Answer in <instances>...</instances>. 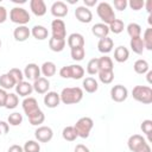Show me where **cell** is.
<instances>
[{
    "label": "cell",
    "mask_w": 152,
    "mask_h": 152,
    "mask_svg": "<svg viewBox=\"0 0 152 152\" xmlns=\"http://www.w3.org/2000/svg\"><path fill=\"white\" fill-rule=\"evenodd\" d=\"M21 106H23L24 113L26 114V116L32 126H40L44 122L45 115H44L43 110L39 108L38 102L34 97H31V96L25 97L21 102Z\"/></svg>",
    "instance_id": "1"
},
{
    "label": "cell",
    "mask_w": 152,
    "mask_h": 152,
    "mask_svg": "<svg viewBox=\"0 0 152 152\" xmlns=\"http://www.w3.org/2000/svg\"><path fill=\"white\" fill-rule=\"evenodd\" d=\"M61 102L64 104H75L82 101L83 99V89L80 87H66L63 88L61 94Z\"/></svg>",
    "instance_id": "2"
},
{
    "label": "cell",
    "mask_w": 152,
    "mask_h": 152,
    "mask_svg": "<svg viewBox=\"0 0 152 152\" xmlns=\"http://www.w3.org/2000/svg\"><path fill=\"white\" fill-rule=\"evenodd\" d=\"M96 13H97L99 18L102 20V23L106 24V25L112 24L116 19L115 12H114L112 5L108 4V2H106V1H101V2L97 4V6H96Z\"/></svg>",
    "instance_id": "3"
},
{
    "label": "cell",
    "mask_w": 152,
    "mask_h": 152,
    "mask_svg": "<svg viewBox=\"0 0 152 152\" xmlns=\"http://www.w3.org/2000/svg\"><path fill=\"white\" fill-rule=\"evenodd\" d=\"M132 96L135 101L144 104L152 103V89L148 86H135L132 89Z\"/></svg>",
    "instance_id": "4"
},
{
    "label": "cell",
    "mask_w": 152,
    "mask_h": 152,
    "mask_svg": "<svg viewBox=\"0 0 152 152\" xmlns=\"http://www.w3.org/2000/svg\"><path fill=\"white\" fill-rule=\"evenodd\" d=\"M74 127H75V131H76V133L80 138L87 139L90 134V131L94 127V121L89 116H83V118H80L76 121Z\"/></svg>",
    "instance_id": "5"
},
{
    "label": "cell",
    "mask_w": 152,
    "mask_h": 152,
    "mask_svg": "<svg viewBox=\"0 0 152 152\" xmlns=\"http://www.w3.org/2000/svg\"><path fill=\"white\" fill-rule=\"evenodd\" d=\"M10 19L12 23L18 24V26H20V25H26L31 20V15L25 8L15 6L10 11Z\"/></svg>",
    "instance_id": "6"
},
{
    "label": "cell",
    "mask_w": 152,
    "mask_h": 152,
    "mask_svg": "<svg viewBox=\"0 0 152 152\" xmlns=\"http://www.w3.org/2000/svg\"><path fill=\"white\" fill-rule=\"evenodd\" d=\"M51 33H52L53 38L65 39V37H66L65 23L62 19H53L51 21Z\"/></svg>",
    "instance_id": "7"
},
{
    "label": "cell",
    "mask_w": 152,
    "mask_h": 152,
    "mask_svg": "<svg viewBox=\"0 0 152 152\" xmlns=\"http://www.w3.org/2000/svg\"><path fill=\"white\" fill-rule=\"evenodd\" d=\"M148 142L146 141V139L140 135V134H133L128 138V141H127V145H128V148L132 151V152H139L140 150H142Z\"/></svg>",
    "instance_id": "8"
},
{
    "label": "cell",
    "mask_w": 152,
    "mask_h": 152,
    "mask_svg": "<svg viewBox=\"0 0 152 152\" xmlns=\"http://www.w3.org/2000/svg\"><path fill=\"white\" fill-rule=\"evenodd\" d=\"M128 97V90L122 84L113 86L110 89V99L114 102H124Z\"/></svg>",
    "instance_id": "9"
},
{
    "label": "cell",
    "mask_w": 152,
    "mask_h": 152,
    "mask_svg": "<svg viewBox=\"0 0 152 152\" xmlns=\"http://www.w3.org/2000/svg\"><path fill=\"white\" fill-rule=\"evenodd\" d=\"M34 137L39 142H49L53 137V131L49 126H38L34 131Z\"/></svg>",
    "instance_id": "10"
},
{
    "label": "cell",
    "mask_w": 152,
    "mask_h": 152,
    "mask_svg": "<svg viewBox=\"0 0 152 152\" xmlns=\"http://www.w3.org/2000/svg\"><path fill=\"white\" fill-rule=\"evenodd\" d=\"M75 17L80 23L83 24H88L93 20V13L89 8H87L86 6H78L75 10Z\"/></svg>",
    "instance_id": "11"
},
{
    "label": "cell",
    "mask_w": 152,
    "mask_h": 152,
    "mask_svg": "<svg viewBox=\"0 0 152 152\" xmlns=\"http://www.w3.org/2000/svg\"><path fill=\"white\" fill-rule=\"evenodd\" d=\"M24 77H26L28 81H36L40 77V68L36 63H28L24 69Z\"/></svg>",
    "instance_id": "12"
},
{
    "label": "cell",
    "mask_w": 152,
    "mask_h": 152,
    "mask_svg": "<svg viewBox=\"0 0 152 152\" xmlns=\"http://www.w3.org/2000/svg\"><path fill=\"white\" fill-rule=\"evenodd\" d=\"M68 6L65 2L63 1H55L51 6V14L56 18V19H61L64 18L68 14Z\"/></svg>",
    "instance_id": "13"
},
{
    "label": "cell",
    "mask_w": 152,
    "mask_h": 152,
    "mask_svg": "<svg viewBox=\"0 0 152 152\" xmlns=\"http://www.w3.org/2000/svg\"><path fill=\"white\" fill-rule=\"evenodd\" d=\"M43 101L48 108H56L61 103V97H59V94L56 91H48L46 94H44Z\"/></svg>",
    "instance_id": "14"
},
{
    "label": "cell",
    "mask_w": 152,
    "mask_h": 152,
    "mask_svg": "<svg viewBox=\"0 0 152 152\" xmlns=\"http://www.w3.org/2000/svg\"><path fill=\"white\" fill-rule=\"evenodd\" d=\"M30 36H31V30L26 25L17 26L13 31V37L17 42H25L28 39Z\"/></svg>",
    "instance_id": "15"
},
{
    "label": "cell",
    "mask_w": 152,
    "mask_h": 152,
    "mask_svg": "<svg viewBox=\"0 0 152 152\" xmlns=\"http://www.w3.org/2000/svg\"><path fill=\"white\" fill-rule=\"evenodd\" d=\"M33 90L38 94H46L50 89V82L48 78H45L44 76H40L38 80H36L32 84Z\"/></svg>",
    "instance_id": "16"
},
{
    "label": "cell",
    "mask_w": 152,
    "mask_h": 152,
    "mask_svg": "<svg viewBox=\"0 0 152 152\" xmlns=\"http://www.w3.org/2000/svg\"><path fill=\"white\" fill-rule=\"evenodd\" d=\"M30 8H31V12L37 17H43L48 11L46 5L43 0H31Z\"/></svg>",
    "instance_id": "17"
},
{
    "label": "cell",
    "mask_w": 152,
    "mask_h": 152,
    "mask_svg": "<svg viewBox=\"0 0 152 152\" xmlns=\"http://www.w3.org/2000/svg\"><path fill=\"white\" fill-rule=\"evenodd\" d=\"M15 91L19 96L23 97H27L28 95L32 94L33 91V87L28 81H21L18 84H15Z\"/></svg>",
    "instance_id": "18"
},
{
    "label": "cell",
    "mask_w": 152,
    "mask_h": 152,
    "mask_svg": "<svg viewBox=\"0 0 152 152\" xmlns=\"http://www.w3.org/2000/svg\"><path fill=\"white\" fill-rule=\"evenodd\" d=\"M68 46L70 49H75V48H83L84 46V37L81 33H71L68 37Z\"/></svg>",
    "instance_id": "19"
},
{
    "label": "cell",
    "mask_w": 152,
    "mask_h": 152,
    "mask_svg": "<svg viewBox=\"0 0 152 152\" xmlns=\"http://www.w3.org/2000/svg\"><path fill=\"white\" fill-rule=\"evenodd\" d=\"M114 48V42L112 38L109 37H104V38H101L97 43V50L101 52V53H109Z\"/></svg>",
    "instance_id": "20"
},
{
    "label": "cell",
    "mask_w": 152,
    "mask_h": 152,
    "mask_svg": "<svg viewBox=\"0 0 152 152\" xmlns=\"http://www.w3.org/2000/svg\"><path fill=\"white\" fill-rule=\"evenodd\" d=\"M91 33L97 37V38H104V37H108V33H109V27L108 25L103 24V23H97L95 25H93L91 27Z\"/></svg>",
    "instance_id": "21"
},
{
    "label": "cell",
    "mask_w": 152,
    "mask_h": 152,
    "mask_svg": "<svg viewBox=\"0 0 152 152\" xmlns=\"http://www.w3.org/2000/svg\"><path fill=\"white\" fill-rule=\"evenodd\" d=\"M31 34L37 39V40H44L49 36V31L45 26L43 25H34L31 28Z\"/></svg>",
    "instance_id": "22"
},
{
    "label": "cell",
    "mask_w": 152,
    "mask_h": 152,
    "mask_svg": "<svg viewBox=\"0 0 152 152\" xmlns=\"http://www.w3.org/2000/svg\"><path fill=\"white\" fill-rule=\"evenodd\" d=\"M128 57H129V51H128L127 48H125V46H122V45L115 48V50H114V59H115L118 63H124V62H126V61L128 59Z\"/></svg>",
    "instance_id": "23"
},
{
    "label": "cell",
    "mask_w": 152,
    "mask_h": 152,
    "mask_svg": "<svg viewBox=\"0 0 152 152\" xmlns=\"http://www.w3.org/2000/svg\"><path fill=\"white\" fill-rule=\"evenodd\" d=\"M57 69H56V64L51 61H48V62H44L40 66V74L44 75L45 78H49V77H52L55 74H56Z\"/></svg>",
    "instance_id": "24"
},
{
    "label": "cell",
    "mask_w": 152,
    "mask_h": 152,
    "mask_svg": "<svg viewBox=\"0 0 152 152\" xmlns=\"http://www.w3.org/2000/svg\"><path fill=\"white\" fill-rule=\"evenodd\" d=\"M82 86H83V89L87 91V93H89V94H93V93H95V91H97V89H99V83H97V81L94 78V77H86L84 80H83V82H82Z\"/></svg>",
    "instance_id": "25"
},
{
    "label": "cell",
    "mask_w": 152,
    "mask_h": 152,
    "mask_svg": "<svg viewBox=\"0 0 152 152\" xmlns=\"http://www.w3.org/2000/svg\"><path fill=\"white\" fill-rule=\"evenodd\" d=\"M65 44H66L65 39H59V38H53V37H51L49 39V48L53 52L63 51L64 48H65Z\"/></svg>",
    "instance_id": "26"
},
{
    "label": "cell",
    "mask_w": 152,
    "mask_h": 152,
    "mask_svg": "<svg viewBox=\"0 0 152 152\" xmlns=\"http://www.w3.org/2000/svg\"><path fill=\"white\" fill-rule=\"evenodd\" d=\"M97 65H99V71H110L113 70V61L108 56H102L97 58Z\"/></svg>",
    "instance_id": "27"
},
{
    "label": "cell",
    "mask_w": 152,
    "mask_h": 152,
    "mask_svg": "<svg viewBox=\"0 0 152 152\" xmlns=\"http://www.w3.org/2000/svg\"><path fill=\"white\" fill-rule=\"evenodd\" d=\"M69 66V76L72 80H81L84 76V69L80 64H71Z\"/></svg>",
    "instance_id": "28"
},
{
    "label": "cell",
    "mask_w": 152,
    "mask_h": 152,
    "mask_svg": "<svg viewBox=\"0 0 152 152\" xmlns=\"http://www.w3.org/2000/svg\"><path fill=\"white\" fill-rule=\"evenodd\" d=\"M129 46L132 49V51L137 55H141L145 50V46H144V43H142V39L141 37H135V38H131L129 40Z\"/></svg>",
    "instance_id": "29"
},
{
    "label": "cell",
    "mask_w": 152,
    "mask_h": 152,
    "mask_svg": "<svg viewBox=\"0 0 152 152\" xmlns=\"http://www.w3.org/2000/svg\"><path fill=\"white\" fill-rule=\"evenodd\" d=\"M133 69H134V71H135L137 74L144 75V74H146V72L150 70V65H148V62H147L146 59L140 58V59H137V61L134 62Z\"/></svg>",
    "instance_id": "30"
},
{
    "label": "cell",
    "mask_w": 152,
    "mask_h": 152,
    "mask_svg": "<svg viewBox=\"0 0 152 152\" xmlns=\"http://www.w3.org/2000/svg\"><path fill=\"white\" fill-rule=\"evenodd\" d=\"M15 84H17L15 81L12 78V76H11L8 72L2 74V75L0 76V86H1L2 89H5V90L12 89L13 87H15Z\"/></svg>",
    "instance_id": "31"
},
{
    "label": "cell",
    "mask_w": 152,
    "mask_h": 152,
    "mask_svg": "<svg viewBox=\"0 0 152 152\" xmlns=\"http://www.w3.org/2000/svg\"><path fill=\"white\" fill-rule=\"evenodd\" d=\"M62 137L66 141H75L76 138H78V135H77L74 126H66V127H64L63 131H62Z\"/></svg>",
    "instance_id": "32"
},
{
    "label": "cell",
    "mask_w": 152,
    "mask_h": 152,
    "mask_svg": "<svg viewBox=\"0 0 152 152\" xmlns=\"http://www.w3.org/2000/svg\"><path fill=\"white\" fill-rule=\"evenodd\" d=\"M127 33L131 38H135V37H141V26L137 23H129L126 27Z\"/></svg>",
    "instance_id": "33"
},
{
    "label": "cell",
    "mask_w": 152,
    "mask_h": 152,
    "mask_svg": "<svg viewBox=\"0 0 152 152\" xmlns=\"http://www.w3.org/2000/svg\"><path fill=\"white\" fill-rule=\"evenodd\" d=\"M18 104H19V97H18V95L14 94V93L7 94V99H6V102H5V108H7V109H14Z\"/></svg>",
    "instance_id": "34"
},
{
    "label": "cell",
    "mask_w": 152,
    "mask_h": 152,
    "mask_svg": "<svg viewBox=\"0 0 152 152\" xmlns=\"http://www.w3.org/2000/svg\"><path fill=\"white\" fill-rule=\"evenodd\" d=\"M108 27H109V32H113L114 34H119V33H121L124 31L125 24H124V21L121 19H115L112 24L108 25Z\"/></svg>",
    "instance_id": "35"
},
{
    "label": "cell",
    "mask_w": 152,
    "mask_h": 152,
    "mask_svg": "<svg viewBox=\"0 0 152 152\" xmlns=\"http://www.w3.org/2000/svg\"><path fill=\"white\" fill-rule=\"evenodd\" d=\"M142 39V43H144V46L146 50H152V28L151 27H147L141 37Z\"/></svg>",
    "instance_id": "36"
},
{
    "label": "cell",
    "mask_w": 152,
    "mask_h": 152,
    "mask_svg": "<svg viewBox=\"0 0 152 152\" xmlns=\"http://www.w3.org/2000/svg\"><path fill=\"white\" fill-rule=\"evenodd\" d=\"M97 75H99V80L103 84H110L114 80V71L113 70H110V71H99Z\"/></svg>",
    "instance_id": "37"
},
{
    "label": "cell",
    "mask_w": 152,
    "mask_h": 152,
    "mask_svg": "<svg viewBox=\"0 0 152 152\" xmlns=\"http://www.w3.org/2000/svg\"><path fill=\"white\" fill-rule=\"evenodd\" d=\"M24 152H39L40 151V145L36 140H27L25 145L23 146Z\"/></svg>",
    "instance_id": "38"
},
{
    "label": "cell",
    "mask_w": 152,
    "mask_h": 152,
    "mask_svg": "<svg viewBox=\"0 0 152 152\" xmlns=\"http://www.w3.org/2000/svg\"><path fill=\"white\" fill-rule=\"evenodd\" d=\"M7 122L11 126H19L23 122V115L20 113H18V112H14V113H12V114L8 115Z\"/></svg>",
    "instance_id": "39"
},
{
    "label": "cell",
    "mask_w": 152,
    "mask_h": 152,
    "mask_svg": "<svg viewBox=\"0 0 152 152\" xmlns=\"http://www.w3.org/2000/svg\"><path fill=\"white\" fill-rule=\"evenodd\" d=\"M70 55H71V58L74 61H82L86 56V50H84V46L83 48H75V49H71L70 51Z\"/></svg>",
    "instance_id": "40"
},
{
    "label": "cell",
    "mask_w": 152,
    "mask_h": 152,
    "mask_svg": "<svg viewBox=\"0 0 152 152\" xmlns=\"http://www.w3.org/2000/svg\"><path fill=\"white\" fill-rule=\"evenodd\" d=\"M141 131L144 134L147 135V140L151 141V133H152V120L150 119H146L141 122V126H140Z\"/></svg>",
    "instance_id": "41"
},
{
    "label": "cell",
    "mask_w": 152,
    "mask_h": 152,
    "mask_svg": "<svg viewBox=\"0 0 152 152\" xmlns=\"http://www.w3.org/2000/svg\"><path fill=\"white\" fill-rule=\"evenodd\" d=\"M8 74L12 76V78L15 81L17 84H18L19 82L24 81V72H23L20 69H18V68H12V69H10Z\"/></svg>",
    "instance_id": "42"
},
{
    "label": "cell",
    "mask_w": 152,
    "mask_h": 152,
    "mask_svg": "<svg viewBox=\"0 0 152 152\" xmlns=\"http://www.w3.org/2000/svg\"><path fill=\"white\" fill-rule=\"evenodd\" d=\"M87 72L89 75H96L99 72V65H97V58H91L87 64Z\"/></svg>",
    "instance_id": "43"
},
{
    "label": "cell",
    "mask_w": 152,
    "mask_h": 152,
    "mask_svg": "<svg viewBox=\"0 0 152 152\" xmlns=\"http://www.w3.org/2000/svg\"><path fill=\"white\" fill-rule=\"evenodd\" d=\"M145 5L144 0H131L129 2H127V6H129L133 11H140Z\"/></svg>",
    "instance_id": "44"
},
{
    "label": "cell",
    "mask_w": 152,
    "mask_h": 152,
    "mask_svg": "<svg viewBox=\"0 0 152 152\" xmlns=\"http://www.w3.org/2000/svg\"><path fill=\"white\" fill-rule=\"evenodd\" d=\"M114 7L118 11H124L127 7V1L126 0H114Z\"/></svg>",
    "instance_id": "45"
},
{
    "label": "cell",
    "mask_w": 152,
    "mask_h": 152,
    "mask_svg": "<svg viewBox=\"0 0 152 152\" xmlns=\"http://www.w3.org/2000/svg\"><path fill=\"white\" fill-rule=\"evenodd\" d=\"M8 129H10V125L8 122L6 121H0V135H5L8 133Z\"/></svg>",
    "instance_id": "46"
},
{
    "label": "cell",
    "mask_w": 152,
    "mask_h": 152,
    "mask_svg": "<svg viewBox=\"0 0 152 152\" xmlns=\"http://www.w3.org/2000/svg\"><path fill=\"white\" fill-rule=\"evenodd\" d=\"M7 91L2 88H0V107H5V102L7 99Z\"/></svg>",
    "instance_id": "47"
},
{
    "label": "cell",
    "mask_w": 152,
    "mask_h": 152,
    "mask_svg": "<svg viewBox=\"0 0 152 152\" xmlns=\"http://www.w3.org/2000/svg\"><path fill=\"white\" fill-rule=\"evenodd\" d=\"M7 20V10L4 6H0V24Z\"/></svg>",
    "instance_id": "48"
},
{
    "label": "cell",
    "mask_w": 152,
    "mask_h": 152,
    "mask_svg": "<svg viewBox=\"0 0 152 152\" xmlns=\"http://www.w3.org/2000/svg\"><path fill=\"white\" fill-rule=\"evenodd\" d=\"M7 152H24V150H23V146L14 144V145H11V146L8 147Z\"/></svg>",
    "instance_id": "49"
},
{
    "label": "cell",
    "mask_w": 152,
    "mask_h": 152,
    "mask_svg": "<svg viewBox=\"0 0 152 152\" xmlns=\"http://www.w3.org/2000/svg\"><path fill=\"white\" fill-rule=\"evenodd\" d=\"M75 152H90V150H89L86 145L78 144V145H76V147H75Z\"/></svg>",
    "instance_id": "50"
},
{
    "label": "cell",
    "mask_w": 152,
    "mask_h": 152,
    "mask_svg": "<svg viewBox=\"0 0 152 152\" xmlns=\"http://www.w3.org/2000/svg\"><path fill=\"white\" fill-rule=\"evenodd\" d=\"M83 4H84V6L87 8H89V7H93V6L97 5V0H84Z\"/></svg>",
    "instance_id": "51"
},
{
    "label": "cell",
    "mask_w": 152,
    "mask_h": 152,
    "mask_svg": "<svg viewBox=\"0 0 152 152\" xmlns=\"http://www.w3.org/2000/svg\"><path fill=\"white\" fill-rule=\"evenodd\" d=\"M145 7H146V11H147V13L148 14H151V12H152V1L151 0H147V1H145V5H144Z\"/></svg>",
    "instance_id": "52"
},
{
    "label": "cell",
    "mask_w": 152,
    "mask_h": 152,
    "mask_svg": "<svg viewBox=\"0 0 152 152\" xmlns=\"http://www.w3.org/2000/svg\"><path fill=\"white\" fill-rule=\"evenodd\" d=\"M151 76H152V71L151 70H148L147 72H146V78H147V82L151 84L152 83V78H151Z\"/></svg>",
    "instance_id": "53"
},
{
    "label": "cell",
    "mask_w": 152,
    "mask_h": 152,
    "mask_svg": "<svg viewBox=\"0 0 152 152\" xmlns=\"http://www.w3.org/2000/svg\"><path fill=\"white\" fill-rule=\"evenodd\" d=\"M139 152H151V147H150V144H147L142 150H140Z\"/></svg>",
    "instance_id": "54"
},
{
    "label": "cell",
    "mask_w": 152,
    "mask_h": 152,
    "mask_svg": "<svg viewBox=\"0 0 152 152\" xmlns=\"http://www.w3.org/2000/svg\"><path fill=\"white\" fill-rule=\"evenodd\" d=\"M13 2H15V4H24V2H26V0H12Z\"/></svg>",
    "instance_id": "55"
},
{
    "label": "cell",
    "mask_w": 152,
    "mask_h": 152,
    "mask_svg": "<svg viewBox=\"0 0 152 152\" xmlns=\"http://www.w3.org/2000/svg\"><path fill=\"white\" fill-rule=\"evenodd\" d=\"M151 19H152V15H151V14H148V24H150V25L152 24V20H151Z\"/></svg>",
    "instance_id": "56"
},
{
    "label": "cell",
    "mask_w": 152,
    "mask_h": 152,
    "mask_svg": "<svg viewBox=\"0 0 152 152\" xmlns=\"http://www.w3.org/2000/svg\"><path fill=\"white\" fill-rule=\"evenodd\" d=\"M0 48H1V39H0Z\"/></svg>",
    "instance_id": "57"
}]
</instances>
